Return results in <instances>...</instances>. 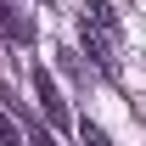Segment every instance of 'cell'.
<instances>
[{"label": "cell", "mask_w": 146, "mask_h": 146, "mask_svg": "<svg viewBox=\"0 0 146 146\" xmlns=\"http://www.w3.org/2000/svg\"><path fill=\"white\" fill-rule=\"evenodd\" d=\"M34 96H39V107H45V124H51V129H68V101H62V90H56V79L45 68L34 73Z\"/></svg>", "instance_id": "cell-2"}, {"label": "cell", "mask_w": 146, "mask_h": 146, "mask_svg": "<svg viewBox=\"0 0 146 146\" xmlns=\"http://www.w3.org/2000/svg\"><path fill=\"white\" fill-rule=\"evenodd\" d=\"M79 141H84V146H112V141H107V129H101V124H90V118L79 124Z\"/></svg>", "instance_id": "cell-4"}, {"label": "cell", "mask_w": 146, "mask_h": 146, "mask_svg": "<svg viewBox=\"0 0 146 146\" xmlns=\"http://www.w3.org/2000/svg\"><path fill=\"white\" fill-rule=\"evenodd\" d=\"M79 45H84V51L96 56V68L107 73V79H118V34H112V28H101V23H79Z\"/></svg>", "instance_id": "cell-1"}, {"label": "cell", "mask_w": 146, "mask_h": 146, "mask_svg": "<svg viewBox=\"0 0 146 146\" xmlns=\"http://www.w3.org/2000/svg\"><path fill=\"white\" fill-rule=\"evenodd\" d=\"M28 135H23V124L11 118V112H0V146H23Z\"/></svg>", "instance_id": "cell-3"}]
</instances>
